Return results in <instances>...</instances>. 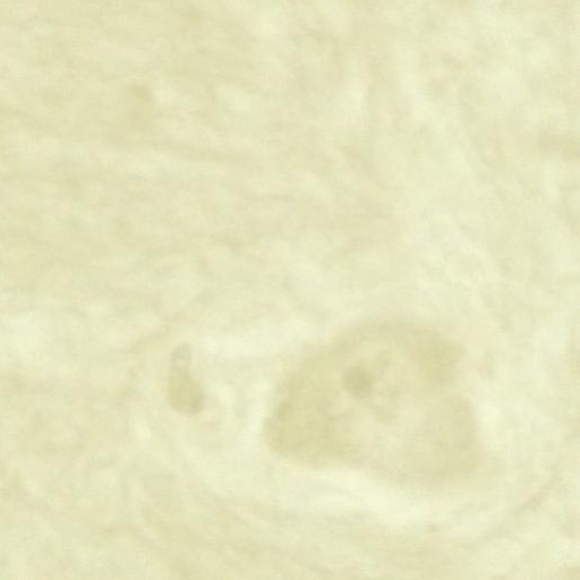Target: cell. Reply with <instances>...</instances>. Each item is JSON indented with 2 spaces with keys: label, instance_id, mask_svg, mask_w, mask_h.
I'll return each instance as SVG.
<instances>
[{
  "label": "cell",
  "instance_id": "7a4b0ae2",
  "mask_svg": "<svg viewBox=\"0 0 580 580\" xmlns=\"http://www.w3.org/2000/svg\"><path fill=\"white\" fill-rule=\"evenodd\" d=\"M193 349L190 344L184 343L174 349L170 357L169 372H187L191 369Z\"/></svg>",
  "mask_w": 580,
  "mask_h": 580
},
{
  "label": "cell",
  "instance_id": "6da1fadb",
  "mask_svg": "<svg viewBox=\"0 0 580 580\" xmlns=\"http://www.w3.org/2000/svg\"><path fill=\"white\" fill-rule=\"evenodd\" d=\"M168 400L175 411L187 415L200 413L206 403L203 388L190 371L169 372Z\"/></svg>",
  "mask_w": 580,
  "mask_h": 580
}]
</instances>
